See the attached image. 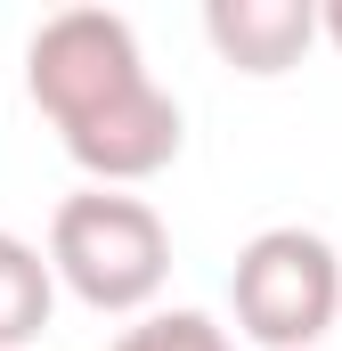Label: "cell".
I'll return each instance as SVG.
<instances>
[{"label": "cell", "mask_w": 342, "mask_h": 351, "mask_svg": "<svg viewBox=\"0 0 342 351\" xmlns=\"http://www.w3.org/2000/svg\"><path fill=\"white\" fill-rule=\"evenodd\" d=\"M228 302H237V327L269 351H318L342 319V254L302 229V221H277L237 245L228 269Z\"/></svg>", "instance_id": "7a4b0ae2"}, {"label": "cell", "mask_w": 342, "mask_h": 351, "mask_svg": "<svg viewBox=\"0 0 342 351\" xmlns=\"http://www.w3.org/2000/svg\"><path fill=\"white\" fill-rule=\"evenodd\" d=\"M114 351H237V343H228V327L204 319V311H147L139 327H122Z\"/></svg>", "instance_id": "52a82bcc"}, {"label": "cell", "mask_w": 342, "mask_h": 351, "mask_svg": "<svg viewBox=\"0 0 342 351\" xmlns=\"http://www.w3.org/2000/svg\"><path fill=\"white\" fill-rule=\"evenodd\" d=\"M25 82H33V106L66 131V123L98 114L106 98L139 90L147 82V58H139L131 16H114V8H57L25 41Z\"/></svg>", "instance_id": "3957f363"}, {"label": "cell", "mask_w": 342, "mask_h": 351, "mask_svg": "<svg viewBox=\"0 0 342 351\" xmlns=\"http://www.w3.org/2000/svg\"><path fill=\"white\" fill-rule=\"evenodd\" d=\"M318 33H326V41L342 49V0H318Z\"/></svg>", "instance_id": "ba28073f"}, {"label": "cell", "mask_w": 342, "mask_h": 351, "mask_svg": "<svg viewBox=\"0 0 342 351\" xmlns=\"http://www.w3.org/2000/svg\"><path fill=\"white\" fill-rule=\"evenodd\" d=\"M204 41L237 74H285L318 41V0H204Z\"/></svg>", "instance_id": "5b68a950"}, {"label": "cell", "mask_w": 342, "mask_h": 351, "mask_svg": "<svg viewBox=\"0 0 342 351\" xmlns=\"http://www.w3.org/2000/svg\"><path fill=\"white\" fill-rule=\"evenodd\" d=\"M57 139H66V156L90 172V188H131V180H155V172H163L187 131H179V98L147 74L139 90L106 98L98 114L66 123Z\"/></svg>", "instance_id": "277c9868"}, {"label": "cell", "mask_w": 342, "mask_h": 351, "mask_svg": "<svg viewBox=\"0 0 342 351\" xmlns=\"http://www.w3.org/2000/svg\"><path fill=\"white\" fill-rule=\"evenodd\" d=\"M57 311V278H49V254L16 229H0V351H25Z\"/></svg>", "instance_id": "8992f818"}, {"label": "cell", "mask_w": 342, "mask_h": 351, "mask_svg": "<svg viewBox=\"0 0 342 351\" xmlns=\"http://www.w3.org/2000/svg\"><path fill=\"white\" fill-rule=\"evenodd\" d=\"M49 278L74 286L90 311H147L171 278L163 213L122 188H74L49 213Z\"/></svg>", "instance_id": "6da1fadb"}, {"label": "cell", "mask_w": 342, "mask_h": 351, "mask_svg": "<svg viewBox=\"0 0 342 351\" xmlns=\"http://www.w3.org/2000/svg\"><path fill=\"white\" fill-rule=\"evenodd\" d=\"M334 327H342V319H334Z\"/></svg>", "instance_id": "9c48e42d"}]
</instances>
